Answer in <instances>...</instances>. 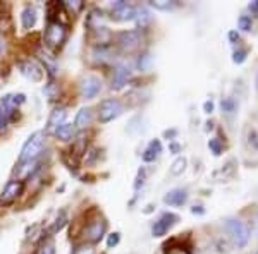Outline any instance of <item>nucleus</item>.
Listing matches in <instances>:
<instances>
[{
  "label": "nucleus",
  "mask_w": 258,
  "mask_h": 254,
  "mask_svg": "<svg viewBox=\"0 0 258 254\" xmlns=\"http://www.w3.org/2000/svg\"><path fill=\"white\" fill-rule=\"evenodd\" d=\"M45 148V132L36 131L30 139L24 143L23 149H21V155H19V163H26V161H33L36 160L41 151Z\"/></svg>",
  "instance_id": "nucleus-1"
},
{
  "label": "nucleus",
  "mask_w": 258,
  "mask_h": 254,
  "mask_svg": "<svg viewBox=\"0 0 258 254\" xmlns=\"http://www.w3.org/2000/svg\"><path fill=\"white\" fill-rule=\"evenodd\" d=\"M226 228L236 247H239V249L246 247L249 242V237H251V232H249V228L246 227V223H243L241 220H236V218H229L226 222Z\"/></svg>",
  "instance_id": "nucleus-2"
},
{
  "label": "nucleus",
  "mask_w": 258,
  "mask_h": 254,
  "mask_svg": "<svg viewBox=\"0 0 258 254\" xmlns=\"http://www.w3.org/2000/svg\"><path fill=\"white\" fill-rule=\"evenodd\" d=\"M66 36H68V31H66V26L60 24L59 21H50L47 30H45V43H47L48 48L57 50L64 45Z\"/></svg>",
  "instance_id": "nucleus-3"
},
{
  "label": "nucleus",
  "mask_w": 258,
  "mask_h": 254,
  "mask_svg": "<svg viewBox=\"0 0 258 254\" xmlns=\"http://www.w3.org/2000/svg\"><path fill=\"white\" fill-rule=\"evenodd\" d=\"M124 112V107L119 100L109 98V100H103L98 107V120L103 124L112 122L114 119H117L120 114Z\"/></svg>",
  "instance_id": "nucleus-4"
},
{
  "label": "nucleus",
  "mask_w": 258,
  "mask_h": 254,
  "mask_svg": "<svg viewBox=\"0 0 258 254\" xmlns=\"http://www.w3.org/2000/svg\"><path fill=\"white\" fill-rule=\"evenodd\" d=\"M117 43L122 52H135L141 45V33L138 30H129L119 33Z\"/></svg>",
  "instance_id": "nucleus-5"
},
{
  "label": "nucleus",
  "mask_w": 258,
  "mask_h": 254,
  "mask_svg": "<svg viewBox=\"0 0 258 254\" xmlns=\"http://www.w3.org/2000/svg\"><path fill=\"white\" fill-rule=\"evenodd\" d=\"M177 222H179V216L177 215H174V213H164L159 220H157L155 223H153V227H152L153 237H164Z\"/></svg>",
  "instance_id": "nucleus-6"
},
{
  "label": "nucleus",
  "mask_w": 258,
  "mask_h": 254,
  "mask_svg": "<svg viewBox=\"0 0 258 254\" xmlns=\"http://www.w3.org/2000/svg\"><path fill=\"white\" fill-rule=\"evenodd\" d=\"M23 181H9L4 187L2 194H0V203L2 205H12L23 193Z\"/></svg>",
  "instance_id": "nucleus-7"
},
{
  "label": "nucleus",
  "mask_w": 258,
  "mask_h": 254,
  "mask_svg": "<svg viewBox=\"0 0 258 254\" xmlns=\"http://www.w3.org/2000/svg\"><path fill=\"white\" fill-rule=\"evenodd\" d=\"M110 7H112V19H115V21H133L136 16L135 7L129 6L126 2H122V0L114 2Z\"/></svg>",
  "instance_id": "nucleus-8"
},
{
  "label": "nucleus",
  "mask_w": 258,
  "mask_h": 254,
  "mask_svg": "<svg viewBox=\"0 0 258 254\" xmlns=\"http://www.w3.org/2000/svg\"><path fill=\"white\" fill-rule=\"evenodd\" d=\"M102 91V81L95 76H88L81 82V95L85 100H93Z\"/></svg>",
  "instance_id": "nucleus-9"
},
{
  "label": "nucleus",
  "mask_w": 258,
  "mask_h": 254,
  "mask_svg": "<svg viewBox=\"0 0 258 254\" xmlns=\"http://www.w3.org/2000/svg\"><path fill=\"white\" fill-rule=\"evenodd\" d=\"M105 228H107V225L102 218H97V220H93V222H90L88 227L85 228L86 240H88V242H98L103 237V234H105Z\"/></svg>",
  "instance_id": "nucleus-10"
},
{
  "label": "nucleus",
  "mask_w": 258,
  "mask_h": 254,
  "mask_svg": "<svg viewBox=\"0 0 258 254\" xmlns=\"http://www.w3.org/2000/svg\"><path fill=\"white\" fill-rule=\"evenodd\" d=\"M19 69L24 76H26L28 79H31V81H35V82L41 81V77H43V70H41V67L36 64V62L26 60V62H23V64H19Z\"/></svg>",
  "instance_id": "nucleus-11"
},
{
  "label": "nucleus",
  "mask_w": 258,
  "mask_h": 254,
  "mask_svg": "<svg viewBox=\"0 0 258 254\" xmlns=\"http://www.w3.org/2000/svg\"><path fill=\"white\" fill-rule=\"evenodd\" d=\"M186 201H188L186 189H172L164 196V203L169 206H182Z\"/></svg>",
  "instance_id": "nucleus-12"
},
{
  "label": "nucleus",
  "mask_w": 258,
  "mask_h": 254,
  "mask_svg": "<svg viewBox=\"0 0 258 254\" xmlns=\"http://www.w3.org/2000/svg\"><path fill=\"white\" fill-rule=\"evenodd\" d=\"M131 76V70H129L126 65H119L114 72V77H112V90H120L127 84V79Z\"/></svg>",
  "instance_id": "nucleus-13"
},
{
  "label": "nucleus",
  "mask_w": 258,
  "mask_h": 254,
  "mask_svg": "<svg viewBox=\"0 0 258 254\" xmlns=\"http://www.w3.org/2000/svg\"><path fill=\"white\" fill-rule=\"evenodd\" d=\"M66 117H68V112L66 108H55V110L50 112V117L47 120V129L48 131H55L57 127L62 126L66 122Z\"/></svg>",
  "instance_id": "nucleus-14"
},
{
  "label": "nucleus",
  "mask_w": 258,
  "mask_h": 254,
  "mask_svg": "<svg viewBox=\"0 0 258 254\" xmlns=\"http://www.w3.org/2000/svg\"><path fill=\"white\" fill-rule=\"evenodd\" d=\"M103 19H105V16H103V12L100 9H93L90 12L88 16H86V26H88V30L91 31H97V30H102V24H103Z\"/></svg>",
  "instance_id": "nucleus-15"
},
{
  "label": "nucleus",
  "mask_w": 258,
  "mask_h": 254,
  "mask_svg": "<svg viewBox=\"0 0 258 254\" xmlns=\"http://www.w3.org/2000/svg\"><path fill=\"white\" fill-rule=\"evenodd\" d=\"M160 153H162V143H160V141L159 139L150 141L148 148L145 149V153H143V161H147V163H150V161H155L157 156H159Z\"/></svg>",
  "instance_id": "nucleus-16"
},
{
  "label": "nucleus",
  "mask_w": 258,
  "mask_h": 254,
  "mask_svg": "<svg viewBox=\"0 0 258 254\" xmlns=\"http://www.w3.org/2000/svg\"><path fill=\"white\" fill-rule=\"evenodd\" d=\"M21 23H23L24 30H31V28L35 26V24H36V11H35V7H31V6L24 7L23 12H21Z\"/></svg>",
  "instance_id": "nucleus-17"
},
{
  "label": "nucleus",
  "mask_w": 258,
  "mask_h": 254,
  "mask_svg": "<svg viewBox=\"0 0 258 254\" xmlns=\"http://www.w3.org/2000/svg\"><path fill=\"white\" fill-rule=\"evenodd\" d=\"M91 124V110L90 108H81L76 115V120H74V129L78 131H85Z\"/></svg>",
  "instance_id": "nucleus-18"
},
{
  "label": "nucleus",
  "mask_w": 258,
  "mask_h": 254,
  "mask_svg": "<svg viewBox=\"0 0 258 254\" xmlns=\"http://www.w3.org/2000/svg\"><path fill=\"white\" fill-rule=\"evenodd\" d=\"M53 134H55L57 139H60V141H71V139H74V134H76V129H74L73 124H68V122H64L62 126H59L53 131Z\"/></svg>",
  "instance_id": "nucleus-19"
},
{
  "label": "nucleus",
  "mask_w": 258,
  "mask_h": 254,
  "mask_svg": "<svg viewBox=\"0 0 258 254\" xmlns=\"http://www.w3.org/2000/svg\"><path fill=\"white\" fill-rule=\"evenodd\" d=\"M24 102H26V97H24L23 93H18V95H6V97L2 98V102H0V105L9 107V108H12V110H16V108L23 105Z\"/></svg>",
  "instance_id": "nucleus-20"
},
{
  "label": "nucleus",
  "mask_w": 258,
  "mask_h": 254,
  "mask_svg": "<svg viewBox=\"0 0 258 254\" xmlns=\"http://www.w3.org/2000/svg\"><path fill=\"white\" fill-rule=\"evenodd\" d=\"M36 165H38V161H36V160L26 161V163H21V166H19V179H28L30 176H33V172L38 168Z\"/></svg>",
  "instance_id": "nucleus-21"
},
{
  "label": "nucleus",
  "mask_w": 258,
  "mask_h": 254,
  "mask_svg": "<svg viewBox=\"0 0 258 254\" xmlns=\"http://www.w3.org/2000/svg\"><path fill=\"white\" fill-rule=\"evenodd\" d=\"M186 166H188V160H186L184 156H179L174 160V163L170 165V174H172V176H181L186 170Z\"/></svg>",
  "instance_id": "nucleus-22"
},
{
  "label": "nucleus",
  "mask_w": 258,
  "mask_h": 254,
  "mask_svg": "<svg viewBox=\"0 0 258 254\" xmlns=\"http://www.w3.org/2000/svg\"><path fill=\"white\" fill-rule=\"evenodd\" d=\"M66 222H68V215H66L64 211H62L59 218H57L55 222H53V223L50 225V227L47 228V234H48V235H53V234H57V232H59V230H62V228H64Z\"/></svg>",
  "instance_id": "nucleus-23"
},
{
  "label": "nucleus",
  "mask_w": 258,
  "mask_h": 254,
  "mask_svg": "<svg viewBox=\"0 0 258 254\" xmlns=\"http://www.w3.org/2000/svg\"><path fill=\"white\" fill-rule=\"evenodd\" d=\"M164 254H191V251L186 245L182 244H177V242H172V244H167L164 249Z\"/></svg>",
  "instance_id": "nucleus-24"
},
{
  "label": "nucleus",
  "mask_w": 258,
  "mask_h": 254,
  "mask_svg": "<svg viewBox=\"0 0 258 254\" xmlns=\"http://www.w3.org/2000/svg\"><path fill=\"white\" fill-rule=\"evenodd\" d=\"M153 65V57L150 55V53H143V55H140L138 59V69L141 72H148L150 69H152Z\"/></svg>",
  "instance_id": "nucleus-25"
},
{
  "label": "nucleus",
  "mask_w": 258,
  "mask_h": 254,
  "mask_svg": "<svg viewBox=\"0 0 258 254\" xmlns=\"http://www.w3.org/2000/svg\"><path fill=\"white\" fill-rule=\"evenodd\" d=\"M150 6L157 11H170L176 7V2H172V0H152Z\"/></svg>",
  "instance_id": "nucleus-26"
},
{
  "label": "nucleus",
  "mask_w": 258,
  "mask_h": 254,
  "mask_svg": "<svg viewBox=\"0 0 258 254\" xmlns=\"http://www.w3.org/2000/svg\"><path fill=\"white\" fill-rule=\"evenodd\" d=\"M12 114H14V110H12V108L0 105V131H2V129L6 127L7 124H9Z\"/></svg>",
  "instance_id": "nucleus-27"
},
{
  "label": "nucleus",
  "mask_w": 258,
  "mask_h": 254,
  "mask_svg": "<svg viewBox=\"0 0 258 254\" xmlns=\"http://www.w3.org/2000/svg\"><path fill=\"white\" fill-rule=\"evenodd\" d=\"M135 19H136V23H138L140 28H145L150 21H152V16H150V12L147 9H140V11H136Z\"/></svg>",
  "instance_id": "nucleus-28"
},
{
  "label": "nucleus",
  "mask_w": 258,
  "mask_h": 254,
  "mask_svg": "<svg viewBox=\"0 0 258 254\" xmlns=\"http://www.w3.org/2000/svg\"><path fill=\"white\" fill-rule=\"evenodd\" d=\"M238 26H239L241 31H251V28H253L251 16H241V18L238 19Z\"/></svg>",
  "instance_id": "nucleus-29"
},
{
  "label": "nucleus",
  "mask_w": 258,
  "mask_h": 254,
  "mask_svg": "<svg viewBox=\"0 0 258 254\" xmlns=\"http://www.w3.org/2000/svg\"><path fill=\"white\" fill-rule=\"evenodd\" d=\"M222 110L226 112L227 115H232L236 112V102L232 98H226L222 100Z\"/></svg>",
  "instance_id": "nucleus-30"
},
{
  "label": "nucleus",
  "mask_w": 258,
  "mask_h": 254,
  "mask_svg": "<svg viewBox=\"0 0 258 254\" xmlns=\"http://www.w3.org/2000/svg\"><path fill=\"white\" fill-rule=\"evenodd\" d=\"M246 55H248L246 50L239 48V50H236V52L232 53V60H234V64H243V62L246 60Z\"/></svg>",
  "instance_id": "nucleus-31"
},
{
  "label": "nucleus",
  "mask_w": 258,
  "mask_h": 254,
  "mask_svg": "<svg viewBox=\"0 0 258 254\" xmlns=\"http://www.w3.org/2000/svg\"><path fill=\"white\" fill-rule=\"evenodd\" d=\"M209 148L212 149V153H214L215 156H219L220 153H222V144H220V141L215 139V137L209 141Z\"/></svg>",
  "instance_id": "nucleus-32"
},
{
  "label": "nucleus",
  "mask_w": 258,
  "mask_h": 254,
  "mask_svg": "<svg viewBox=\"0 0 258 254\" xmlns=\"http://www.w3.org/2000/svg\"><path fill=\"white\" fill-rule=\"evenodd\" d=\"M64 7H68L73 12H80L83 9V2L81 0H68V2H64Z\"/></svg>",
  "instance_id": "nucleus-33"
},
{
  "label": "nucleus",
  "mask_w": 258,
  "mask_h": 254,
  "mask_svg": "<svg viewBox=\"0 0 258 254\" xmlns=\"http://www.w3.org/2000/svg\"><path fill=\"white\" fill-rule=\"evenodd\" d=\"M38 254H55V245H53L52 240H48V242H45L41 245Z\"/></svg>",
  "instance_id": "nucleus-34"
},
{
  "label": "nucleus",
  "mask_w": 258,
  "mask_h": 254,
  "mask_svg": "<svg viewBox=\"0 0 258 254\" xmlns=\"http://www.w3.org/2000/svg\"><path fill=\"white\" fill-rule=\"evenodd\" d=\"M119 240H120V235L115 232V234H110L109 235V239H107V247L112 249V247H115V245L119 244Z\"/></svg>",
  "instance_id": "nucleus-35"
},
{
  "label": "nucleus",
  "mask_w": 258,
  "mask_h": 254,
  "mask_svg": "<svg viewBox=\"0 0 258 254\" xmlns=\"http://www.w3.org/2000/svg\"><path fill=\"white\" fill-rule=\"evenodd\" d=\"M73 254H95V251L90 247V245H80V247L74 249Z\"/></svg>",
  "instance_id": "nucleus-36"
},
{
  "label": "nucleus",
  "mask_w": 258,
  "mask_h": 254,
  "mask_svg": "<svg viewBox=\"0 0 258 254\" xmlns=\"http://www.w3.org/2000/svg\"><path fill=\"white\" fill-rule=\"evenodd\" d=\"M203 108H205V114H212V110H214V103H212V102H205Z\"/></svg>",
  "instance_id": "nucleus-37"
},
{
  "label": "nucleus",
  "mask_w": 258,
  "mask_h": 254,
  "mask_svg": "<svg viewBox=\"0 0 258 254\" xmlns=\"http://www.w3.org/2000/svg\"><path fill=\"white\" fill-rule=\"evenodd\" d=\"M249 11L255 12V14H258V0H255V2L249 4Z\"/></svg>",
  "instance_id": "nucleus-38"
},
{
  "label": "nucleus",
  "mask_w": 258,
  "mask_h": 254,
  "mask_svg": "<svg viewBox=\"0 0 258 254\" xmlns=\"http://www.w3.org/2000/svg\"><path fill=\"white\" fill-rule=\"evenodd\" d=\"M238 38H239V36H238V33H236V31H231V33H229V40H231V41H236Z\"/></svg>",
  "instance_id": "nucleus-39"
},
{
  "label": "nucleus",
  "mask_w": 258,
  "mask_h": 254,
  "mask_svg": "<svg viewBox=\"0 0 258 254\" xmlns=\"http://www.w3.org/2000/svg\"><path fill=\"white\" fill-rule=\"evenodd\" d=\"M179 149H181V148H179V144H176V143H172V144H170V151H172L174 155H176V153L179 151Z\"/></svg>",
  "instance_id": "nucleus-40"
},
{
  "label": "nucleus",
  "mask_w": 258,
  "mask_h": 254,
  "mask_svg": "<svg viewBox=\"0 0 258 254\" xmlns=\"http://www.w3.org/2000/svg\"><path fill=\"white\" fill-rule=\"evenodd\" d=\"M4 48H6V41H4V38L0 36V53L4 52Z\"/></svg>",
  "instance_id": "nucleus-41"
},
{
  "label": "nucleus",
  "mask_w": 258,
  "mask_h": 254,
  "mask_svg": "<svg viewBox=\"0 0 258 254\" xmlns=\"http://www.w3.org/2000/svg\"><path fill=\"white\" fill-rule=\"evenodd\" d=\"M255 232H256V235H258V215H256V218H255Z\"/></svg>",
  "instance_id": "nucleus-42"
},
{
  "label": "nucleus",
  "mask_w": 258,
  "mask_h": 254,
  "mask_svg": "<svg viewBox=\"0 0 258 254\" xmlns=\"http://www.w3.org/2000/svg\"><path fill=\"white\" fill-rule=\"evenodd\" d=\"M256 254H258V251H256Z\"/></svg>",
  "instance_id": "nucleus-43"
}]
</instances>
